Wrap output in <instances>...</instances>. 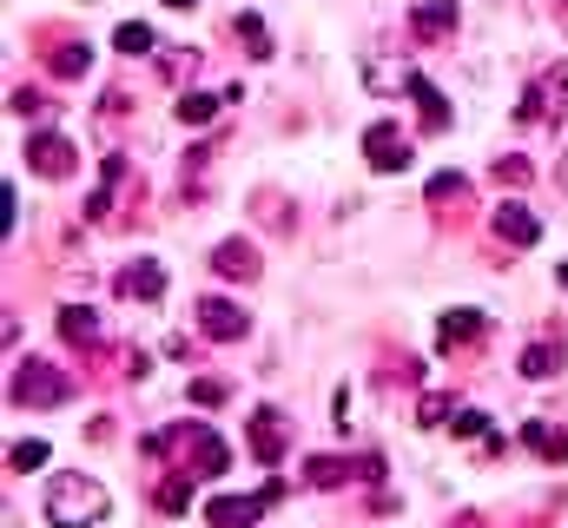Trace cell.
Returning a JSON list of instances; mask_svg holds the SVG:
<instances>
[{"label": "cell", "mask_w": 568, "mask_h": 528, "mask_svg": "<svg viewBox=\"0 0 568 528\" xmlns=\"http://www.w3.org/2000/svg\"><path fill=\"white\" fill-rule=\"evenodd\" d=\"M199 331H205L212 344H232V337H245V331H252V317H245L232 297H205V304H199Z\"/></svg>", "instance_id": "52a82bcc"}, {"label": "cell", "mask_w": 568, "mask_h": 528, "mask_svg": "<svg viewBox=\"0 0 568 528\" xmlns=\"http://www.w3.org/2000/svg\"><path fill=\"white\" fill-rule=\"evenodd\" d=\"M417 416H424V429H436V423H443V416H456V409H449V396H443V390H429Z\"/></svg>", "instance_id": "484cf974"}, {"label": "cell", "mask_w": 568, "mask_h": 528, "mask_svg": "<svg viewBox=\"0 0 568 528\" xmlns=\"http://www.w3.org/2000/svg\"><path fill=\"white\" fill-rule=\"evenodd\" d=\"M456 192H463V179H456V172H436V179H429V199H456Z\"/></svg>", "instance_id": "f1b7e54d"}, {"label": "cell", "mask_w": 568, "mask_h": 528, "mask_svg": "<svg viewBox=\"0 0 568 528\" xmlns=\"http://www.w3.org/2000/svg\"><path fill=\"white\" fill-rule=\"evenodd\" d=\"M556 370H562V344H529V351H523V377L542 384V377H556Z\"/></svg>", "instance_id": "ac0fdd59"}, {"label": "cell", "mask_w": 568, "mask_h": 528, "mask_svg": "<svg viewBox=\"0 0 568 528\" xmlns=\"http://www.w3.org/2000/svg\"><path fill=\"white\" fill-rule=\"evenodd\" d=\"M87 67H93L87 40H80V47H60V53H53V73H87Z\"/></svg>", "instance_id": "603a6c76"}, {"label": "cell", "mask_w": 568, "mask_h": 528, "mask_svg": "<svg viewBox=\"0 0 568 528\" xmlns=\"http://www.w3.org/2000/svg\"><path fill=\"white\" fill-rule=\"evenodd\" d=\"M113 47H120L126 60H140V53H152V27H140V20H126V27L113 33Z\"/></svg>", "instance_id": "44dd1931"}, {"label": "cell", "mask_w": 568, "mask_h": 528, "mask_svg": "<svg viewBox=\"0 0 568 528\" xmlns=\"http://www.w3.org/2000/svg\"><path fill=\"white\" fill-rule=\"evenodd\" d=\"M562 13H568V0H562Z\"/></svg>", "instance_id": "d6a6232c"}, {"label": "cell", "mask_w": 568, "mask_h": 528, "mask_svg": "<svg viewBox=\"0 0 568 528\" xmlns=\"http://www.w3.org/2000/svg\"><path fill=\"white\" fill-rule=\"evenodd\" d=\"M503 179H509V185H529V165H523V159H496V185H503Z\"/></svg>", "instance_id": "83f0119b"}, {"label": "cell", "mask_w": 568, "mask_h": 528, "mask_svg": "<svg viewBox=\"0 0 568 528\" xmlns=\"http://www.w3.org/2000/svg\"><path fill=\"white\" fill-rule=\"evenodd\" d=\"M185 429H192V469H199V476H225V443H219L205 423H185Z\"/></svg>", "instance_id": "4fadbf2b"}, {"label": "cell", "mask_w": 568, "mask_h": 528, "mask_svg": "<svg viewBox=\"0 0 568 528\" xmlns=\"http://www.w3.org/2000/svg\"><path fill=\"white\" fill-rule=\"evenodd\" d=\"M73 396V384L53 370V364H20V377H13V403H33V409H53V403H67Z\"/></svg>", "instance_id": "7a4b0ae2"}, {"label": "cell", "mask_w": 568, "mask_h": 528, "mask_svg": "<svg viewBox=\"0 0 568 528\" xmlns=\"http://www.w3.org/2000/svg\"><path fill=\"white\" fill-rule=\"evenodd\" d=\"M13 113L27 120V113H47V106H40V93H27V87H20V93H13Z\"/></svg>", "instance_id": "f546056e"}, {"label": "cell", "mask_w": 568, "mask_h": 528, "mask_svg": "<svg viewBox=\"0 0 568 528\" xmlns=\"http://www.w3.org/2000/svg\"><path fill=\"white\" fill-rule=\"evenodd\" d=\"M192 403H199V409H212V403H225V384H212V377H199V384H192Z\"/></svg>", "instance_id": "4316f807"}, {"label": "cell", "mask_w": 568, "mask_h": 528, "mask_svg": "<svg viewBox=\"0 0 568 528\" xmlns=\"http://www.w3.org/2000/svg\"><path fill=\"white\" fill-rule=\"evenodd\" d=\"M7 463L27 476V469H40V463H47V443H13V449H7Z\"/></svg>", "instance_id": "cb8c5ba5"}, {"label": "cell", "mask_w": 568, "mask_h": 528, "mask_svg": "<svg viewBox=\"0 0 568 528\" xmlns=\"http://www.w3.org/2000/svg\"><path fill=\"white\" fill-rule=\"evenodd\" d=\"M404 93H410V100L424 106V126H429V132H443V126H449V100H443V93L429 87L424 73H410V87H404Z\"/></svg>", "instance_id": "9a60e30c"}, {"label": "cell", "mask_w": 568, "mask_h": 528, "mask_svg": "<svg viewBox=\"0 0 568 528\" xmlns=\"http://www.w3.org/2000/svg\"><path fill=\"white\" fill-rule=\"evenodd\" d=\"M483 429H489L483 409H456V416H449V436H483Z\"/></svg>", "instance_id": "d4e9b609"}, {"label": "cell", "mask_w": 568, "mask_h": 528, "mask_svg": "<svg viewBox=\"0 0 568 528\" xmlns=\"http://www.w3.org/2000/svg\"><path fill=\"white\" fill-rule=\"evenodd\" d=\"M60 337H67V344H100V311L67 304V311H60Z\"/></svg>", "instance_id": "e0dca14e"}, {"label": "cell", "mask_w": 568, "mask_h": 528, "mask_svg": "<svg viewBox=\"0 0 568 528\" xmlns=\"http://www.w3.org/2000/svg\"><path fill=\"white\" fill-rule=\"evenodd\" d=\"M113 516V496L93 476H53L47 489V522L53 528H100Z\"/></svg>", "instance_id": "6da1fadb"}, {"label": "cell", "mask_w": 568, "mask_h": 528, "mask_svg": "<svg viewBox=\"0 0 568 528\" xmlns=\"http://www.w3.org/2000/svg\"><path fill=\"white\" fill-rule=\"evenodd\" d=\"M483 331H489V317H483L476 304H456V311H443V324H436L443 351H449V344H469V337H483Z\"/></svg>", "instance_id": "8fae6325"}, {"label": "cell", "mask_w": 568, "mask_h": 528, "mask_svg": "<svg viewBox=\"0 0 568 528\" xmlns=\"http://www.w3.org/2000/svg\"><path fill=\"white\" fill-rule=\"evenodd\" d=\"M113 291H120V297H140V304H159V297H165V264L133 258L120 277H113Z\"/></svg>", "instance_id": "ba28073f"}, {"label": "cell", "mask_w": 568, "mask_h": 528, "mask_svg": "<svg viewBox=\"0 0 568 528\" xmlns=\"http://www.w3.org/2000/svg\"><path fill=\"white\" fill-rule=\"evenodd\" d=\"M73 159H80V152H73L60 132H33V139H27V165H33L40 179H67V172H73Z\"/></svg>", "instance_id": "8992f818"}, {"label": "cell", "mask_w": 568, "mask_h": 528, "mask_svg": "<svg viewBox=\"0 0 568 528\" xmlns=\"http://www.w3.org/2000/svg\"><path fill=\"white\" fill-rule=\"evenodd\" d=\"M165 7H199V0H165Z\"/></svg>", "instance_id": "4dcf8cb0"}, {"label": "cell", "mask_w": 568, "mask_h": 528, "mask_svg": "<svg viewBox=\"0 0 568 528\" xmlns=\"http://www.w3.org/2000/svg\"><path fill=\"white\" fill-rule=\"evenodd\" d=\"M523 443H529L542 463H568V429L542 423V416H536V423H523Z\"/></svg>", "instance_id": "7c38bea8"}, {"label": "cell", "mask_w": 568, "mask_h": 528, "mask_svg": "<svg viewBox=\"0 0 568 528\" xmlns=\"http://www.w3.org/2000/svg\"><path fill=\"white\" fill-rule=\"evenodd\" d=\"M489 225H496V238H503V245H516V252H529V245L542 238V219H536V212H529L523 199H503Z\"/></svg>", "instance_id": "5b68a950"}, {"label": "cell", "mask_w": 568, "mask_h": 528, "mask_svg": "<svg viewBox=\"0 0 568 528\" xmlns=\"http://www.w3.org/2000/svg\"><path fill=\"white\" fill-rule=\"evenodd\" d=\"M159 509H165V516H179V509H192V483H179V476H165V483H159Z\"/></svg>", "instance_id": "7402d4cb"}, {"label": "cell", "mask_w": 568, "mask_h": 528, "mask_svg": "<svg viewBox=\"0 0 568 528\" xmlns=\"http://www.w3.org/2000/svg\"><path fill=\"white\" fill-rule=\"evenodd\" d=\"M239 33H245V47H252V60H272V33H265V20H258L252 7L239 13Z\"/></svg>", "instance_id": "d6986e66"}, {"label": "cell", "mask_w": 568, "mask_h": 528, "mask_svg": "<svg viewBox=\"0 0 568 528\" xmlns=\"http://www.w3.org/2000/svg\"><path fill=\"white\" fill-rule=\"evenodd\" d=\"M278 496H284V483H265V496H219L205 516H212V528H252Z\"/></svg>", "instance_id": "277c9868"}, {"label": "cell", "mask_w": 568, "mask_h": 528, "mask_svg": "<svg viewBox=\"0 0 568 528\" xmlns=\"http://www.w3.org/2000/svg\"><path fill=\"white\" fill-rule=\"evenodd\" d=\"M212 271H219V277L252 284V277H258V245H252V238H225V245L212 252Z\"/></svg>", "instance_id": "30bf717a"}, {"label": "cell", "mask_w": 568, "mask_h": 528, "mask_svg": "<svg viewBox=\"0 0 568 528\" xmlns=\"http://www.w3.org/2000/svg\"><path fill=\"white\" fill-rule=\"evenodd\" d=\"M252 449H258V463H278L284 456V416L278 409H258L252 416Z\"/></svg>", "instance_id": "5bb4252c"}, {"label": "cell", "mask_w": 568, "mask_h": 528, "mask_svg": "<svg viewBox=\"0 0 568 528\" xmlns=\"http://www.w3.org/2000/svg\"><path fill=\"white\" fill-rule=\"evenodd\" d=\"M410 33L417 40H449L456 33V0H417L410 7Z\"/></svg>", "instance_id": "9c48e42d"}, {"label": "cell", "mask_w": 568, "mask_h": 528, "mask_svg": "<svg viewBox=\"0 0 568 528\" xmlns=\"http://www.w3.org/2000/svg\"><path fill=\"white\" fill-rule=\"evenodd\" d=\"M304 476H311V489H337V483L351 476V463H337V456H311V469H304Z\"/></svg>", "instance_id": "ffe728a7"}, {"label": "cell", "mask_w": 568, "mask_h": 528, "mask_svg": "<svg viewBox=\"0 0 568 528\" xmlns=\"http://www.w3.org/2000/svg\"><path fill=\"white\" fill-rule=\"evenodd\" d=\"M364 159H371V172H410V132L377 120V126L364 132Z\"/></svg>", "instance_id": "3957f363"}, {"label": "cell", "mask_w": 568, "mask_h": 528, "mask_svg": "<svg viewBox=\"0 0 568 528\" xmlns=\"http://www.w3.org/2000/svg\"><path fill=\"white\" fill-rule=\"evenodd\" d=\"M219 106H239V100H232V93H225V100H219V93H179V120H185V126H212Z\"/></svg>", "instance_id": "2e32d148"}, {"label": "cell", "mask_w": 568, "mask_h": 528, "mask_svg": "<svg viewBox=\"0 0 568 528\" xmlns=\"http://www.w3.org/2000/svg\"><path fill=\"white\" fill-rule=\"evenodd\" d=\"M556 277H562V284H568V264H556Z\"/></svg>", "instance_id": "1f68e13d"}]
</instances>
